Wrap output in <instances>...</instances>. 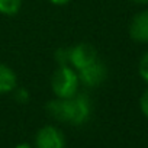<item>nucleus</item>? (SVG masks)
I'll use <instances>...</instances> for the list:
<instances>
[{
	"label": "nucleus",
	"mask_w": 148,
	"mask_h": 148,
	"mask_svg": "<svg viewBox=\"0 0 148 148\" xmlns=\"http://www.w3.org/2000/svg\"><path fill=\"white\" fill-rule=\"evenodd\" d=\"M129 35L136 42H148V10H142L134 16L129 25Z\"/></svg>",
	"instance_id": "6"
},
{
	"label": "nucleus",
	"mask_w": 148,
	"mask_h": 148,
	"mask_svg": "<svg viewBox=\"0 0 148 148\" xmlns=\"http://www.w3.org/2000/svg\"><path fill=\"white\" fill-rule=\"evenodd\" d=\"M97 60V51L92 44L80 42L68 49V64L73 65L74 70H82Z\"/></svg>",
	"instance_id": "3"
},
{
	"label": "nucleus",
	"mask_w": 148,
	"mask_h": 148,
	"mask_svg": "<svg viewBox=\"0 0 148 148\" xmlns=\"http://www.w3.org/2000/svg\"><path fill=\"white\" fill-rule=\"evenodd\" d=\"M48 113L61 122L71 125H82L89 121L92 115V102L87 95L77 93L68 99H54L47 105Z\"/></svg>",
	"instance_id": "1"
},
{
	"label": "nucleus",
	"mask_w": 148,
	"mask_h": 148,
	"mask_svg": "<svg viewBox=\"0 0 148 148\" xmlns=\"http://www.w3.org/2000/svg\"><path fill=\"white\" fill-rule=\"evenodd\" d=\"M23 0H0V15L15 16L21 12Z\"/></svg>",
	"instance_id": "8"
},
{
	"label": "nucleus",
	"mask_w": 148,
	"mask_h": 148,
	"mask_svg": "<svg viewBox=\"0 0 148 148\" xmlns=\"http://www.w3.org/2000/svg\"><path fill=\"white\" fill-rule=\"evenodd\" d=\"M15 148H34V147H32V145H29V144H25V142H23V144H19V145H16Z\"/></svg>",
	"instance_id": "14"
},
{
	"label": "nucleus",
	"mask_w": 148,
	"mask_h": 148,
	"mask_svg": "<svg viewBox=\"0 0 148 148\" xmlns=\"http://www.w3.org/2000/svg\"><path fill=\"white\" fill-rule=\"evenodd\" d=\"M49 2H51L52 5H55V6H64V5L70 3L71 0H49Z\"/></svg>",
	"instance_id": "13"
},
{
	"label": "nucleus",
	"mask_w": 148,
	"mask_h": 148,
	"mask_svg": "<svg viewBox=\"0 0 148 148\" xmlns=\"http://www.w3.org/2000/svg\"><path fill=\"white\" fill-rule=\"evenodd\" d=\"M139 106H141V110L142 113L148 118V90L144 92V95L141 96V100H139Z\"/></svg>",
	"instance_id": "12"
},
{
	"label": "nucleus",
	"mask_w": 148,
	"mask_h": 148,
	"mask_svg": "<svg viewBox=\"0 0 148 148\" xmlns=\"http://www.w3.org/2000/svg\"><path fill=\"white\" fill-rule=\"evenodd\" d=\"M131 2L138 3V5H147V3H148V0H131Z\"/></svg>",
	"instance_id": "15"
},
{
	"label": "nucleus",
	"mask_w": 148,
	"mask_h": 148,
	"mask_svg": "<svg viewBox=\"0 0 148 148\" xmlns=\"http://www.w3.org/2000/svg\"><path fill=\"white\" fill-rule=\"evenodd\" d=\"M68 49L70 48H61L55 52V60L60 65H68Z\"/></svg>",
	"instance_id": "10"
},
{
	"label": "nucleus",
	"mask_w": 148,
	"mask_h": 148,
	"mask_svg": "<svg viewBox=\"0 0 148 148\" xmlns=\"http://www.w3.org/2000/svg\"><path fill=\"white\" fill-rule=\"evenodd\" d=\"M77 74H79L80 84H84L86 87H97L106 80L108 68H106L105 62L97 58L96 61H93L87 67L79 70Z\"/></svg>",
	"instance_id": "4"
},
{
	"label": "nucleus",
	"mask_w": 148,
	"mask_h": 148,
	"mask_svg": "<svg viewBox=\"0 0 148 148\" xmlns=\"http://www.w3.org/2000/svg\"><path fill=\"white\" fill-rule=\"evenodd\" d=\"M65 136L64 134L52 125L42 126L35 136V148H64Z\"/></svg>",
	"instance_id": "5"
},
{
	"label": "nucleus",
	"mask_w": 148,
	"mask_h": 148,
	"mask_svg": "<svg viewBox=\"0 0 148 148\" xmlns=\"http://www.w3.org/2000/svg\"><path fill=\"white\" fill-rule=\"evenodd\" d=\"M15 99L19 103H26L29 100V93L26 89H15Z\"/></svg>",
	"instance_id": "11"
},
{
	"label": "nucleus",
	"mask_w": 148,
	"mask_h": 148,
	"mask_svg": "<svg viewBox=\"0 0 148 148\" xmlns=\"http://www.w3.org/2000/svg\"><path fill=\"white\" fill-rule=\"evenodd\" d=\"M79 74L68 65H60L51 79V89L58 99H68L79 93Z\"/></svg>",
	"instance_id": "2"
},
{
	"label": "nucleus",
	"mask_w": 148,
	"mask_h": 148,
	"mask_svg": "<svg viewBox=\"0 0 148 148\" xmlns=\"http://www.w3.org/2000/svg\"><path fill=\"white\" fill-rule=\"evenodd\" d=\"M138 70H139V76L148 83V51L142 55V58H141V61H139Z\"/></svg>",
	"instance_id": "9"
},
{
	"label": "nucleus",
	"mask_w": 148,
	"mask_h": 148,
	"mask_svg": "<svg viewBox=\"0 0 148 148\" xmlns=\"http://www.w3.org/2000/svg\"><path fill=\"white\" fill-rule=\"evenodd\" d=\"M18 86L16 73L6 64L0 62V95H8Z\"/></svg>",
	"instance_id": "7"
}]
</instances>
